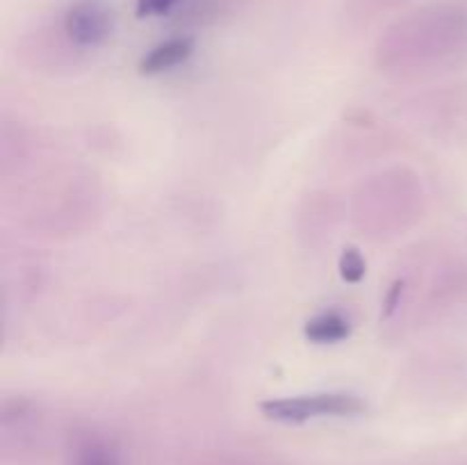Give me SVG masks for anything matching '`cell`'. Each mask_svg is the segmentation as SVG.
<instances>
[{"instance_id": "cell-1", "label": "cell", "mask_w": 467, "mask_h": 465, "mask_svg": "<svg viewBox=\"0 0 467 465\" xmlns=\"http://www.w3.org/2000/svg\"><path fill=\"white\" fill-rule=\"evenodd\" d=\"M265 418L274 422L301 424L317 418H349L365 410V401L354 392H317V395L283 397L260 404Z\"/></svg>"}, {"instance_id": "cell-2", "label": "cell", "mask_w": 467, "mask_h": 465, "mask_svg": "<svg viewBox=\"0 0 467 465\" xmlns=\"http://www.w3.org/2000/svg\"><path fill=\"white\" fill-rule=\"evenodd\" d=\"M112 7L105 0H76L64 14V30L68 39L85 48H94L112 35Z\"/></svg>"}, {"instance_id": "cell-3", "label": "cell", "mask_w": 467, "mask_h": 465, "mask_svg": "<svg viewBox=\"0 0 467 465\" xmlns=\"http://www.w3.org/2000/svg\"><path fill=\"white\" fill-rule=\"evenodd\" d=\"M192 53H194V41H192L190 36H173V39H167L162 41V44L153 46V48L141 57L140 73H144V76H155V73L171 71V68L187 62Z\"/></svg>"}, {"instance_id": "cell-4", "label": "cell", "mask_w": 467, "mask_h": 465, "mask_svg": "<svg viewBox=\"0 0 467 465\" xmlns=\"http://www.w3.org/2000/svg\"><path fill=\"white\" fill-rule=\"evenodd\" d=\"M351 333L349 319L342 317L336 310L319 313L317 317L308 319L304 326V336L315 345H336V342L347 340Z\"/></svg>"}, {"instance_id": "cell-5", "label": "cell", "mask_w": 467, "mask_h": 465, "mask_svg": "<svg viewBox=\"0 0 467 465\" xmlns=\"http://www.w3.org/2000/svg\"><path fill=\"white\" fill-rule=\"evenodd\" d=\"M365 272H368V264H365L363 255L358 249L349 246V249L342 251L340 255V276L347 283H360L363 281Z\"/></svg>"}, {"instance_id": "cell-6", "label": "cell", "mask_w": 467, "mask_h": 465, "mask_svg": "<svg viewBox=\"0 0 467 465\" xmlns=\"http://www.w3.org/2000/svg\"><path fill=\"white\" fill-rule=\"evenodd\" d=\"M76 465H117L112 450L99 440H91L78 451Z\"/></svg>"}, {"instance_id": "cell-7", "label": "cell", "mask_w": 467, "mask_h": 465, "mask_svg": "<svg viewBox=\"0 0 467 465\" xmlns=\"http://www.w3.org/2000/svg\"><path fill=\"white\" fill-rule=\"evenodd\" d=\"M181 0H137V16H162V14L171 12Z\"/></svg>"}, {"instance_id": "cell-8", "label": "cell", "mask_w": 467, "mask_h": 465, "mask_svg": "<svg viewBox=\"0 0 467 465\" xmlns=\"http://www.w3.org/2000/svg\"><path fill=\"white\" fill-rule=\"evenodd\" d=\"M401 290H404V283H401V281L392 283V290H390V294H388V299H386V305H388L386 315H390L392 310H395L397 301H400V296H401Z\"/></svg>"}]
</instances>
